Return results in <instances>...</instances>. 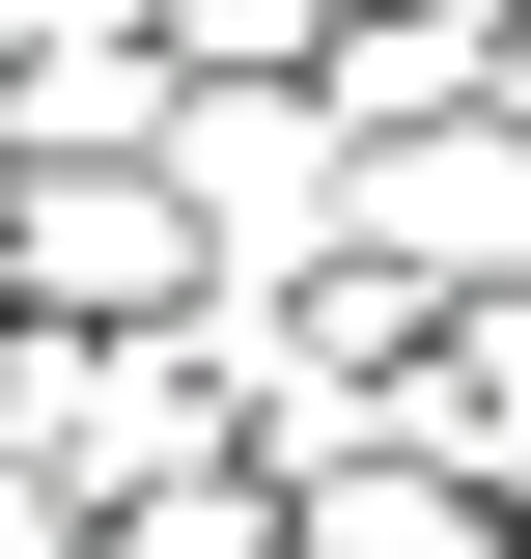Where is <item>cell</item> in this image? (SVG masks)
Listing matches in <instances>:
<instances>
[{
	"mask_svg": "<svg viewBox=\"0 0 531 559\" xmlns=\"http://www.w3.org/2000/svg\"><path fill=\"white\" fill-rule=\"evenodd\" d=\"M364 280H420V308L531 280V112H392L364 140Z\"/></svg>",
	"mask_w": 531,
	"mask_h": 559,
	"instance_id": "obj_1",
	"label": "cell"
},
{
	"mask_svg": "<svg viewBox=\"0 0 531 559\" xmlns=\"http://www.w3.org/2000/svg\"><path fill=\"white\" fill-rule=\"evenodd\" d=\"M0 280L28 308H197V224H168V168H0Z\"/></svg>",
	"mask_w": 531,
	"mask_h": 559,
	"instance_id": "obj_2",
	"label": "cell"
},
{
	"mask_svg": "<svg viewBox=\"0 0 531 559\" xmlns=\"http://www.w3.org/2000/svg\"><path fill=\"white\" fill-rule=\"evenodd\" d=\"M392 448H448V476L531 503V280H475V308H420V336H392Z\"/></svg>",
	"mask_w": 531,
	"mask_h": 559,
	"instance_id": "obj_3",
	"label": "cell"
},
{
	"mask_svg": "<svg viewBox=\"0 0 531 559\" xmlns=\"http://www.w3.org/2000/svg\"><path fill=\"white\" fill-rule=\"evenodd\" d=\"M280 532H308V559H475V532H504V476H448V448H392V419H364V448H308V476H280Z\"/></svg>",
	"mask_w": 531,
	"mask_h": 559,
	"instance_id": "obj_4",
	"label": "cell"
},
{
	"mask_svg": "<svg viewBox=\"0 0 531 559\" xmlns=\"http://www.w3.org/2000/svg\"><path fill=\"white\" fill-rule=\"evenodd\" d=\"M84 559H280V476L252 448H168L140 503H84Z\"/></svg>",
	"mask_w": 531,
	"mask_h": 559,
	"instance_id": "obj_5",
	"label": "cell"
},
{
	"mask_svg": "<svg viewBox=\"0 0 531 559\" xmlns=\"http://www.w3.org/2000/svg\"><path fill=\"white\" fill-rule=\"evenodd\" d=\"M335 0H168V57H308Z\"/></svg>",
	"mask_w": 531,
	"mask_h": 559,
	"instance_id": "obj_6",
	"label": "cell"
},
{
	"mask_svg": "<svg viewBox=\"0 0 531 559\" xmlns=\"http://www.w3.org/2000/svg\"><path fill=\"white\" fill-rule=\"evenodd\" d=\"M475 112H531V0H504V84H475Z\"/></svg>",
	"mask_w": 531,
	"mask_h": 559,
	"instance_id": "obj_7",
	"label": "cell"
},
{
	"mask_svg": "<svg viewBox=\"0 0 531 559\" xmlns=\"http://www.w3.org/2000/svg\"><path fill=\"white\" fill-rule=\"evenodd\" d=\"M475 559H531V532H475Z\"/></svg>",
	"mask_w": 531,
	"mask_h": 559,
	"instance_id": "obj_8",
	"label": "cell"
},
{
	"mask_svg": "<svg viewBox=\"0 0 531 559\" xmlns=\"http://www.w3.org/2000/svg\"><path fill=\"white\" fill-rule=\"evenodd\" d=\"M280 559H308V532H280Z\"/></svg>",
	"mask_w": 531,
	"mask_h": 559,
	"instance_id": "obj_9",
	"label": "cell"
}]
</instances>
